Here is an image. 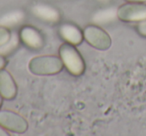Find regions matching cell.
<instances>
[{
    "label": "cell",
    "mask_w": 146,
    "mask_h": 136,
    "mask_svg": "<svg viewBox=\"0 0 146 136\" xmlns=\"http://www.w3.org/2000/svg\"><path fill=\"white\" fill-rule=\"evenodd\" d=\"M7 135H8V133H7V130L0 125V136H7Z\"/></svg>",
    "instance_id": "cell-16"
},
{
    "label": "cell",
    "mask_w": 146,
    "mask_h": 136,
    "mask_svg": "<svg viewBox=\"0 0 146 136\" xmlns=\"http://www.w3.org/2000/svg\"><path fill=\"white\" fill-rule=\"evenodd\" d=\"M32 13L45 22L55 23L60 20V13L55 7L45 3H37L32 7Z\"/></svg>",
    "instance_id": "cell-8"
},
{
    "label": "cell",
    "mask_w": 146,
    "mask_h": 136,
    "mask_svg": "<svg viewBox=\"0 0 146 136\" xmlns=\"http://www.w3.org/2000/svg\"><path fill=\"white\" fill-rule=\"evenodd\" d=\"M117 17V9L110 7V8L100 9L97 12H95L92 16V21L96 25L106 24L114 21Z\"/></svg>",
    "instance_id": "cell-11"
},
{
    "label": "cell",
    "mask_w": 146,
    "mask_h": 136,
    "mask_svg": "<svg viewBox=\"0 0 146 136\" xmlns=\"http://www.w3.org/2000/svg\"><path fill=\"white\" fill-rule=\"evenodd\" d=\"M126 2H141L146 3V0H125Z\"/></svg>",
    "instance_id": "cell-17"
},
{
    "label": "cell",
    "mask_w": 146,
    "mask_h": 136,
    "mask_svg": "<svg viewBox=\"0 0 146 136\" xmlns=\"http://www.w3.org/2000/svg\"><path fill=\"white\" fill-rule=\"evenodd\" d=\"M2 96H1V95H0V107H1V104H2Z\"/></svg>",
    "instance_id": "cell-19"
},
{
    "label": "cell",
    "mask_w": 146,
    "mask_h": 136,
    "mask_svg": "<svg viewBox=\"0 0 146 136\" xmlns=\"http://www.w3.org/2000/svg\"><path fill=\"white\" fill-rule=\"evenodd\" d=\"M59 35L63 40L72 45L80 44L84 38L83 32L77 26L70 23H64L59 27Z\"/></svg>",
    "instance_id": "cell-9"
},
{
    "label": "cell",
    "mask_w": 146,
    "mask_h": 136,
    "mask_svg": "<svg viewBox=\"0 0 146 136\" xmlns=\"http://www.w3.org/2000/svg\"><path fill=\"white\" fill-rule=\"evenodd\" d=\"M136 29H137V32L139 33L140 35H142L143 37H146V19L143 21L138 22L137 26H136Z\"/></svg>",
    "instance_id": "cell-14"
},
{
    "label": "cell",
    "mask_w": 146,
    "mask_h": 136,
    "mask_svg": "<svg viewBox=\"0 0 146 136\" xmlns=\"http://www.w3.org/2000/svg\"><path fill=\"white\" fill-rule=\"evenodd\" d=\"M19 38L20 41H22L29 48L38 49L41 48L44 44V39L41 33L33 26L23 27L19 32Z\"/></svg>",
    "instance_id": "cell-6"
},
{
    "label": "cell",
    "mask_w": 146,
    "mask_h": 136,
    "mask_svg": "<svg viewBox=\"0 0 146 136\" xmlns=\"http://www.w3.org/2000/svg\"><path fill=\"white\" fill-rule=\"evenodd\" d=\"M25 18V13L22 10H11L0 16V26L5 28H13L19 25Z\"/></svg>",
    "instance_id": "cell-10"
},
{
    "label": "cell",
    "mask_w": 146,
    "mask_h": 136,
    "mask_svg": "<svg viewBox=\"0 0 146 136\" xmlns=\"http://www.w3.org/2000/svg\"><path fill=\"white\" fill-rule=\"evenodd\" d=\"M84 39L93 48L98 50H107L111 47L112 39L104 29L98 25H89L83 31Z\"/></svg>",
    "instance_id": "cell-3"
},
{
    "label": "cell",
    "mask_w": 146,
    "mask_h": 136,
    "mask_svg": "<svg viewBox=\"0 0 146 136\" xmlns=\"http://www.w3.org/2000/svg\"><path fill=\"white\" fill-rule=\"evenodd\" d=\"M5 65H6V60H5L4 56L0 55V70H1V69H4Z\"/></svg>",
    "instance_id": "cell-15"
},
{
    "label": "cell",
    "mask_w": 146,
    "mask_h": 136,
    "mask_svg": "<svg viewBox=\"0 0 146 136\" xmlns=\"http://www.w3.org/2000/svg\"><path fill=\"white\" fill-rule=\"evenodd\" d=\"M0 125L8 131L16 133H24L28 129L26 119L11 110H0Z\"/></svg>",
    "instance_id": "cell-5"
},
{
    "label": "cell",
    "mask_w": 146,
    "mask_h": 136,
    "mask_svg": "<svg viewBox=\"0 0 146 136\" xmlns=\"http://www.w3.org/2000/svg\"><path fill=\"white\" fill-rule=\"evenodd\" d=\"M17 94V85L12 75L7 70H0V95L4 99L11 100Z\"/></svg>",
    "instance_id": "cell-7"
},
{
    "label": "cell",
    "mask_w": 146,
    "mask_h": 136,
    "mask_svg": "<svg viewBox=\"0 0 146 136\" xmlns=\"http://www.w3.org/2000/svg\"><path fill=\"white\" fill-rule=\"evenodd\" d=\"M117 17L123 22H140L146 19V3L127 2L117 8Z\"/></svg>",
    "instance_id": "cell-4"
},
{
    "label": "cell",
    "mask_w": 146,
    "mask_h": 136,
    "mask_svg": "<svg viewBox=\"0 0 146 136\" xmlns=\"http://www.w3.org/2000/svg\"><path fill=\"white\" fill-rule=\"evenodd\" d=\"M63 62L61 58L55 55H41L33 57L29 61V71L34 75L46 76L57 74L63 69Z\"/></svg>",
    "instance_id": "cell-1"
},
{
    "label": "cell",
    "mask_w": 146,
    "mask_h": 136,
    "mask_svg": "<svg viewBox=\"0 0 146 136\" xmlns=\"http://www.w3.org/2000/svg\"><path fill=\"white\" fill-rule=\"evenodd\" d=\"M19 42H20L19 35H17L16 33H11L10 39L6 43H4L2 46H0V55L5 56V55L10 54L18 47Z\"/></svg>",
    "instance_id": "cell-12"
},
{
    "label": "cell",
    "mask_w": 146,
    "mask_h": 136,
    "mask_svg": "<svg viewBox=\"0 0 146 136\" xmlns=\"http://www.w3.org/2000/svg\"><path fill=\"white\" fill-rule=\"evenodd\" d=\"M59 55L64 67L74 76H80L85 71V62L79 51L70 43H63L59 47Z\"/></svg>",
    "instance_id": "cell-2"
},
{
    "label": "cell",
    "mask_w": 146,
    "mask_h": 136,
    "mask_svg": "<svg viewBox=\"0 0 146 136\" xmlns=\"http://www.w3.org/2000/svg\"><path fill=\"white\" fill-rule=\"evenodd\" d=\"M98 1H100V2H102V3H106V2H108L109 0H98Z\"/></svg>",
    "instance_id": "cell-18"
},
{
    "label": "cell",
    "mask_w": 146,
    "mask_h": 136,
    "mask_svg": "<svg viewBox=\"0 0 146 136\" xmlns=\"http://www.w3.org/2000/svg\"><path fill=\"white\" fill-rule=\"evenodd\" d=\"M10 37L11 32L8 30V28L0 26V46H2L4 43H6L10 39Z\"/></svg>",
    "instance_id": "cell-13"
}]
</instances>
